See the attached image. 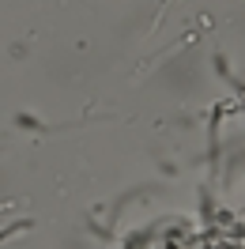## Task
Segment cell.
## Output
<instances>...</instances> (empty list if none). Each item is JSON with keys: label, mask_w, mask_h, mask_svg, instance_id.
Masks as SVG:
<instances>
[{"label": "cell", "mask_w": 245, "mask_h": 249, "mask_svg": "<svg viewBox=\"0 0 245 249\" xmlns=\"http://www.w3.org/2000/svg\"><path fill=\"white\" fill-rule=\"evenodd\" d=\"M23 227H34V223H31V219H16V223H8V227L0 231V242H4V238H12V234H19Z\"/></svg>", "instance_id": "1"}]
</instances>
